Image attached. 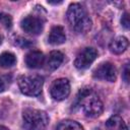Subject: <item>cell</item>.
<instances>
[{"mask_svg":"<svg viewBox=\"0 0 130 130\" xmlns=\"http://www.w3.org/2000/svg\"><path fill=\"white\" fill-rule=\"evenodd\" d=\"M77 104L85 116L94 118L102 114L104 105L99 95L88 87L80 89L77 96Z\"/></svg>","mask_w":130,"mask_h":130,"instance_id":"obj_1","label":"cell"},{"mask_svg":"<svg viewBox=\"0 0 130 130\" xmlns=\"http://www.w3.org/2000/svg\"><path fill=\"white\" fill-rule=\"evenodd\" d=\"M67 20L71 28L78 34H85L92 24L87 11L79 3H73L68 7Z\"/></svg>","mask_w":130,"mask_h":130,"instance_id":"obj_2","label":"cell"},{"mask_svg":"<svg viewBox=\"0 0 130 130\" xmlns=\"http://www.w3.org/2000/svg\"><path fill=\"white\" fill-rule=\"evenodd\" d=\"M22 120L26 130H44L49 123L47 113L37 109H25L22 113Z\"/></svg>","mask_w":130,"mask_h":130,"instance_id":"obj_3","label":"cell"},{"mask_svg":"<svg viewBox=\"0 0 130 130\" xmlns=\"http://www.w3.org/2000/svg\"><path fill=\"white\" fill-rule=\"evenodd\" d=\"M44 78L40 75H26L21 76L18 80L20 91L25 95L36 96L42 92Z\"/></svg>","mask_w":130,"mask_h":130,"instance_id":"obj_4","label":"cell"},{"mask_svg":"<svg viewBox=\"0 0 130 130\" xmlns=\"http://www.w3.org/2000/svg\"><path fill=\"white\" fill-rule=\"evenodd\" d=\"M51 96L56 101L65 100L70 93V83L66 78H58L53 81L50 87Z\"/></svg>","mask_w":130,"mask_h":130,"instance_id":"obj_5","label":"cell"},{"mask_svg":"<svg viewBox=\"0 0 130 130\" xmlns=\"http://www.w3.org/2000/svg\"><path fill=\"white\" fill-rule=\"evenodd\" d=\"M96 57H98V52L94 48L91 47L84 48L76 56L74 61V66L79 70L86 69L91 65V63L95 60Z\"/></svg>","mask_w":130,"mask_h":130,"instance_id":"obj_6","label":"cell"},{"mask_svg":"<svg viewBox=\"0 0 130 130\" xmlns=\"http://www.w3.org/2000/svg\"><path fill=\"white\" fill-rule=\"evenodd\" d=\"M116 68L114 65L110 62H105L100 64L93 71V77L96 79L109 81V82H114L117 78L116 74Z\"/></svg>","mask_w":130,"mask_h":130,"instance_id":"obj_7","label":"cell"},{"mask_svg":"<svg viewBox=\"0 0 130 130\" xmlns=\"http://www.w3.org/2000/svg\"><path fill=\"white\" fill-rule=\"evenodd\" d=\"M20 26L27 34L39 35L43 30V21L35 15H27L21 20Z\"/></svg>","mask_w":130,"mask_h":130,"instance_id":"obj_8","label":"cell"},{"mask_svg":"<svg viewBox=\"0 0 130 130\" xmlns=\"http://www.w3.org/2000/svg\"><path fill=\"white\" fill-rule=\"evenodd\" d=\"M25 64L28 68H32V69H36V68H40L44 65L45 63V57H44V54L40 51H30L29 53L26 54L25 56Z\"/></svg>","mask_w":130,"mask_h":130,"instance_id":"obj_9","label":"cell"},{"mask_svg":"<svg viewBox=\"0 0 130 130\" xmlns=\"http://www.w3.org/2000/svg\"><path fill=\"white\" fill-rule=\"evenodd\" d=\"M48 41L51 45L57 46V45H61L66 41V35L64 31V28L60 25H56L53 26L50 30L49 37H48Z\"/></svg>","mask_w":130,"mask_h":130,"instance_id":"obj_10","label":"cell"},{"mask_svg":"<svg viewBox=\"0 0 130 130\" xmlns=\"http://www.w3.org/2000/svg\"><path fill=\"white\" fill-rule=\"evenodd\" d=\"M63 59H64V55L60 51H52L46 60L47 70H50V71L56 70L62 64Z\"/></svg>","mask_w":130,"mask_h":130,"instance_id":"obj_11","label":"cell"},{"mask_svg":"<svg viewBox=\"0 0 130 130\" xmlns=\"http://www.w3.org/2000/svg\"><path fill=\"white\" fill-rule=\"evenodd\" d=\"M129 42L125 37H117L110 43V50L114 54H122L128 48Z\"/></svg>","mask_w":130,"mask_h":130,"instance_id":"obj_12","label":"cell"},{"mask_svg":"<svg viewBox=\"0 0 130 130\" xmlns=\"http://www.w3.org/2000/svg\"><path fill=\"white\" fill-rule=\"evenodd\" d=\"M107 130H128L127 125L120 116H112L106 122Z\"/></svg>","mask_w":130,"mask_h":130,"instance_id":"obj_13","label":"cell"},{"mask_svg":"<svg viewBox=\"0 0 130 130\" xmlns=\"http://www.w3.org/2000/svg\"><path fill=\"white\" fill-rule=\"evenodd\" d=\"M16 63V57L10 52H4L0 55V66L3 68L12 67Z\"/></svg>","mask_w":130,"mask_h":130,"instance_id":"obj_14","label":"cell"},{"mask_svg":"<svg viewBox=\"0 0 130 130\" xmlns=\"http://www.w3.org/2000/svg\"><path fill=\"white\" fill-rule=\"evenodd\" d=\"M56 130H83L82 126L72 120H64L58 124Z\"/></svg>","mask_w":130,"mask_h":130,"instance_id":"obj_15","label":"cell"},{"mask_svg":"<svg viewBox=\"0 0 130 130\" xmlns=\"http://www.w3.org/2000/svg\"><path fill=\"white\" fill-rule=\"evenodd\" d=\"M0 22L3 23V25H4L5 27L10 28V27H11V24H12V19H11L10 15L0 13Z\"/></svg>","mask_w":130,"mask_h":130,"instance_id":"obj_16","label":"cell"},{"mask_svg":"<svg viewBox=\"0 0 130 130\" xmlns=\"http://www.w3.org/2000/svg\"><path fill=\"white\" fill-rule=\"evenodd\" d=\"M121 23H122V25H123L126 29L129 28L130 21H129V14H128L127 12H125V13L123 14V16L121 17Z\"/></svg>","mask_w":130,"mask_h":130,"instance_id":"obj_17","label":"cell"},{"mask_svg":"<svg viewBox=\"0 0 130 130\" xmlns=\"http://www.w3.org/2000/svg\"><path fill=\"white\" fill-rule=\"evenodd\" d=\"M123 78L124 80L128 83L129 82V65L126 64L124 67V71H123Z\"/></svg>","mask_w":130,"mask_h":130,"instance_id":"obj_18","label":"cell"},{"mask_svg":"<svg viewBox=\"0 0 130 130\" xmlns=\"http://www.w3.org/2000/svg\"><path fill=\"white\" fill-rule=\"evenodd\" d=\"M6 89V82L3 77H0V92H3Z\"/></svg>","mask_w":130,"mask_h":130,"instance_id":"obj_19","label":"cell"},{"mask_svg":"<svg viewBox=\"0 0 130 130\" xmlns=\"http://www.w3.org/2000/svg\"><path fill=\"white\" fill-rule=\"evenodd\" d=\"M0 130H9V129L5 126H0Z\"/></svg>","mask_w":130,"mask_h":130,"instance_id":"obj_20","label":"cell"},{"mask_svg":"<svg viewBox=\"0 0 130 130\" xmlns=\"http://www.w3.org/2000/svg\"><path fill=\"white\" fill-rule=\"evenodd\" d=\"M0 44H1V38H0Z\"/></svg>","mask_w":130,"mask_h":130,"instance_id":"obj_21","label":"cell"}]
</instances>
